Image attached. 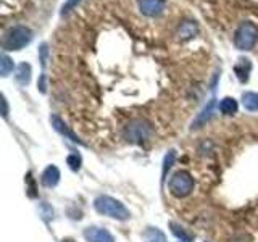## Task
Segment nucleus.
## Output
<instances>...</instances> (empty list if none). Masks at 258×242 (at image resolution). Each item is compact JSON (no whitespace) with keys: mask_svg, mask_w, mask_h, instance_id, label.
I'll return each mask as SVG.
<instances>
[{"mask_svg":"<svg viewBox=\"0 0 258 242\" xmlns=\"http://www.w3.org/2000/svg\"><path fill=\"white\" fill-rule=\"evenodd\" d=\"M67 165L73 169V171H79L81 165H83V158L78 153H71V155L67 158Z\"/></svg>","mask_w":258,"mask_h":242,"instance_id":"obj_19","label":"nucleus"},{"mask_svg":"<svg viewBox=\"0 0 258 242\" xmlns=\"http://www.w3.org/2000/svg\"><path fill=\"white\" fill-rule=\"evenodd\" d=\"M84 237L87 242H115V237H113L107 229L97 228V226H89V228H86Z\"/></svg>","mask_w":258,"mask_h":242,"instance_id":"obj_7","label":"nucleus"},{"mask_svg":"<svg viewBox=\"0 0 258 242\" xmlns=\"http://www.w3.org/2000/svg\"><path fill=\"white\" fill-rule=\"evenodd\" d=\"M250 70H252V63H250L248 58H239L236 67H234V73H236V76L240 83H247L248 81Z\"/></svg>","mask_w":258,"mask_h":242,"instance_id":"obj_10","label":"nucleus"},{"mask_svg":"<svg viewBox=\"0 0 258 242\" xmlns=\"http://www.w3.org/2000/svg\"><path fill=\"white\" fill-rule=\"evenodd\" d=\"M94 207L100 215L113 218V220H118V221H126L127 218L131 216L129 210L124 207V204H121L119 200L108 197V196L97 197L94 200Z\"/></svg>","mask_w":258,"mask_h":242,"instance_id":"obj_1","label":"nucleus"},{"mask_svg":"<svg viewBox=\"0 0 258 242\" xmlns=\"http://www.w3.org/2000/svg\"><path fill=\"white\" fill-rule=\"evenodd\" d=\"M242 105L248 111H258V94L256 92H244L242 94Z\"/></svg>","mask_w":258,"mask_h":242,"instance_id":"obj_13","label":"nucleus"},{"mask_svg":"<svg viewBox=\"0 0 258 242\" xmlns=\"http://www.w3.org/2000/svg\"><path fill=\"white\" fill-rule=\"evenodd\" d=\"M79 2H81V0H67V4H63V7H61V15H63V16H64V15H68Z\"/></svg>","mask_w":258,"mask_h":242,"instance_id":"obj_21","label":"nucleus"},{"mask_svg":"<svg viewBox=\"0 0 258 242\" xmlns=\"http://www.w3.org/2000/svg\"><path fill=\"white\" fill-rule=\"evenodd\" d=\"M174 158H176V152H174V150H169V152L166 153V157H165V161H163V179H165L166 173L169 171V168L173 166Z\"/></svg>","mask_w":258,"mask_h":242,"instance_id":"obj_20","label":"nucleus"},{"mask_svg":"<svg viewBox=\"0 0 258 242\" xmlns=\"http://www.w3.org/2000/svg\"><path fill=\"white\" fill-rule=\"evenodd\" d=\"M37 87H39V91L45 94L47 92V84H45V75H40L39 81H37Z\"/></svg>","mask_w":258,"mask_h":242,"instance_id":"obj_23","label":"nucleus"},{"mask_svg":"<svg viewBox=\"0 0 258 242\" xmlns=\"http://www.w3.org/2000/svg\"><path fill=\"white\" fill-rule=\"evenodd\" d=\"M60 181V169L50 165L44 169L42 176H40V183H42L45 188H55L56 184Z\"/></svg>","mask_w":258,"mask_h":242,"instance_id":"obj_9","label":"nucleus"},{"mask_svg":"<svg viewBox=\"0 0 258 242\" xmlns=\"http://www.w3.org/2000/svg\"><path fill=\"white\" fill-rule=\"evenodd\" d=\"M150 133H152V128L147 121H144V119H133L131 123H127L126 131H124L127 141H131V142H142L150 136Z\"/></svg>","mask_w":258,"mask_h":242,"instance_id":"obj_5","label":"nucleus"},{"mask_svg":"<svg viewBox=\"0 0 258 242\" xmlns=\"http://www.w3.org/2000/svg\"><path fill=\"white\" fill-rule=\"evenodd\" d=\"M220 111L223 115H234L237 113V102L232 97H224V99L220 102Z\"/></svg>","mask_w":258,"mask_h":242,"instance_id":"obj_16","label":"nucleus"},{"mask_svg":"<svg viewBox=\"0 0 258 242\" xmlns=\"http://www.w3.org/2000/svg\"><path fill=\"white\" fill-rule=\"evenodd\" d=\"M194 186H196L194 184V177L187 171H176L169 177L168 189L171 192V196L177 199H184L194 191Z\"/></svg>","mask_w":258,"mask_h":242,"instance_id":"obj_4","label":"nucleus"},{"mask_svg":"<svg viewBox=\"0 0 258 242\" xmlns=\"http://www.w3.org/2000/svg\"><path fill=\"white\" fill-rule=\"evenodd\" d=\"M61 242H76V240H75V239H71V237H64Z\"/></svg>","mask_w":258,"mask_h":242,"instance_id":"obj_25","label":"nucleus"},{"mask_svg":"<svg viewBox=\"0 0 258 242\" xmlns=\"http://www.w3.org/2000/svg\"><path fill=\"white\" fill-rule=\"evenodd\" d=\"M144 242H168L166 236L158 228H147L144 232Z\"/></svg>","mask_w":258,"mask_h":242,"instance_id":"obj_14","label":"nucleus"},{"mask_svg":"<svg viewBox=\"0 0 258 242\" xmlns=\"http://www.w3.org/2000/svg\"><path fill=\"white\" fill-rule=\"evenodd\" d=\"M258 42V26L252 21H244L240 23V26L236 29L234 34V45L239 50H252L255 44Z\"/></svg>","mask_w":258,"mask_h":242,"instance_id":"obj_3","label":"nucleus"},{"mask_svg":"<svg viewBox=\"0 0 258 242\" xmlns=\"http://www.w3.org/2000/svg\"><path fill=\"white\" fill-rule=\"evenodd\" d=\"M196 32H197V26L192 21H185L179 28V36L182 39H189V37H192L194 34H196Z\"/></svg>","mask_w":258,"mask_h":242,"instance_id":"obj_18","label":"nucleus"},{"mask_svg":"<svg viewBox=\"0 0 258 242\" xmlns=\"http://www.w3.org/2000/svg\"><path fill=\"white\" fill-rule=\"evenodd\" d=\"M169 228H171V232L174 234V236L179 239L181 242H192L194 240V236L192 234H189L187 231H185L181 224H177V223H174V221H171L169 223Z\"/></svg>","mask_w":258,"mask_h":242,"instance_id":"obj_15","label":"nucleus"},{"mask_svg":"<svg viewBox=\"0 0 258 242\" xmlns=\"http://www.w3.org/2000/svg\"><path fill=\"white\" fill-rule=\"evenodd\" d=\"M16 83L20 86H28L31 81V65L28 63H21L18 68H16V75H15Z\"/></svg>","mask_w":258,"mask_h":242,"instance_id":"obj_12","label":"nucleus"},{"mask_svg":"<svg viewBox=\"0 0 258 242\" xmlns=\"http://www.w3.org/2000/svg\"><path fill=\"white\" fill-rule=\"evenodd\" d=\"M32 40V31L26 26H13L10 28L2 39L4 50H21Z\"/></svg>","mask_w":258,"mask_h":242,"instance_id":"obj_2","label":"nucleus"},{"mask_svg":"<svg viewBox=\"0 0 258 242\" xmlns=\"http://www.w3.org/2000/svg\"><path fill=\"white\" fill-rule=\"evenodd\" d=\"M2 105H4L2 115H4V118H7V116H8V103H7V99H5V97H2Z\"/></svg>","mask_w":258,"mask_h":242,"instance_id":"obj_24","label":"nucleus"},{"mask_svg":"<svg viewBox=\"0 0 258 242\" xmlns=\"http://www.w3.org/2000/svg\"><path fill=\"white\" fill-rule=\"evenodd\" d=\"M12 71H13V60L8 55H2V58H0V75L7 78Z\"/></svg>","mask_w":258,"mask_h":242,"instance_id":"obj_17","label":"nucleus"},{"mask_svg":"<svg viewBox=\"0 0 258 242\" xmlns=\"http://www.w3.org/2000/svg\"><path fill=\"white\" fill-rule=\"evenodd\" d=\"M50 123H52V126H53V129L56 133H60L63 137H67V139H70L71 142H75V144H79V145H83L84 142L79 139V137L71 131V129L67 126V123H64L63 119H60L56 115H52L50 116Z\"/></svg>","mask_w":258,"mask_h":242,"instance_id":"obj_8","label":"nucleus"},{"mask_svg":"<svg viewBox=\"0 0 258 242\" xmlns=\"http://www.w3.org/2000/svg\"><path fill=\"white\" fill-rule=\"evenodd\" d=\"M166 7V0H139V10L145 16H160Z\"/></svg>","mask_w":258,"mask_h":242,"instance_id":"obj_6","label":"nucleus"},{"mask_svg":"<svg viewBox=\"0 0 258 242\" xmlns=\"http://www.w3.org/2000/svg\"><path fill=\"white\" fill-rule=\"evenodd\" d=\"M39 58H40V63H42V67H45L47 58H48V48H47L45 44H42L39 48Z\"/></svg>","mask_w":258,"mask_h":242,"instance_id":"obj_22","label":"nucleus"},{"mask_svg":"<svg viewBox=\"0 0 258 242\" xmlns=\"http://www.w3.org/2000/svg\"><path fill=\"white\" fill-rule=\"evenodd\" d=\"M215 105H216V102H215V99H212L208 102V105L207 107L202 110V113L200 115L192 121V129H196V128H200L202 125H205L207 121L213 116V111H215Z\"/></svg>","mask_w":258,"mask_h":242,"instance_id":"obj_11","label":"nucleus"}]
</instances>
